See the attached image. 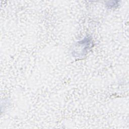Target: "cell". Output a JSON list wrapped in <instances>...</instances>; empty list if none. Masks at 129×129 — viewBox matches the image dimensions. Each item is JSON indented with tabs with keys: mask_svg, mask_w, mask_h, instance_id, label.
Masks as SVG:
<instances>
[{
	"mask_svg": "<svg viewBox=\"0 0 129 129\" xmlns=\"http://www.w3.org/2000/svg\"><path fill=\"white\" fill-rule=\"evenodd\" d=\"M92 44V41L91 37H86L83 40L78 41L76 44V47H77V48H81L79 57L84 56L85 53H87V50L91 47Z\"/></svg>",
	"mask_w": 129,
	"mask_h": 129,
	"instance_id": "obj_1",
	"label": "cell"
},
{
	"mask_svg": "<svg viewBox=\"0 0 129 129\" xmlns=\"http://www.w3.org/2000/svg\"><path fill=\"white\" fill-rule=\"evenodd\" d=\"M119 1H109L106 4V5L107 7L109 9H112V8H115L118 7L119 5Z\"/></svg>",
	"mask_w": 129,
	"mask_h": 129,
	"instance_id": "obj_2",
	"label": "cell"
}]
</instances>
